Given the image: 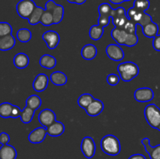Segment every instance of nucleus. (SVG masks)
<instances>
[{
  "mask_svg": "<svg viewBox=\"0 0 160 159\" xmlns=\"http://www.w3.org/2000/svg\"><path fill=\"white\" fill-rule=\"evenodd\" d=\"M102 151L110 156L118 155L121 151V146L119 139L116 136L109 134L102 137L100 143Z\"/></svg>",
  "mask_w": 160,
  "mask_h": 159,
  "instance_id": "nucleus-1",
  "label": "nucleus"
},
{
  "mask_svg": "<svg viewBox=\"0 0 160 159\" xmlns=\"http://www.w3.org/2000/svg\"><path fill=\"white\" fill-rule=\"evenodd\" d=\"M117 71L122 80L124 82H130L138 76L139 67L133 62H124L119 64Z\"/></svg>",
  "mask_w": 160,
  "mask_h": 159,
  "instance_id": "nucleus-2",
  "label": "nucleus"
},
{
  "mask_svg": "<svg viewBox=\"0 0 160 159\" xmlns=\"http://www.w3.org/2000/svg\"><path fill=\"white\" fill-rule=\"evenodd\" d=\"M145 119L151 127L157 129L160 126V108L155 104H150L144 110Z\"/></svg>",
  "mask_w": 160,
  "mask_h": 159,
  "instance_id": "nucleus-3",
  "label": "nucleus"
},
{
  "mask_svg": "<svg viewBox=\"0 0 160 159\" xmlns=\"http://www.w3.org/2000/svg\"><path fill=\"white\" fill-rule=\"evenodd\" d=\"M35 7L36 4L33 0H20L17 4L16 9L21 18L28 19Z\"/></svg>",
  "mask_w": 160,
  "mask_h": 159,
  "instance_id": "nucleus-4",
  "label": "nucleus"
},
{
  "mask_svg": "<svg viewBox=\"0 0 160 159\" xmlns=\"http://www.w3.org/2000/svg\"><path fill=\"white\" fill-rule=\"evenodd\" d=\"M111 19L115 27L120 28V29H123L127 22L129 20V19L127 17V11L123 7L112 9Z\"/></svg>",
  "mask_w": 160,
  "mask_h": 159,
  "instance_id": "nucleus-5",
  "label": "nucleus"
},
{
  "mask_svg": "<svg viewBox=\"0 0 160 159\" xmlns=\"http://www.w3.org/2000/svg\"><path fill=\"white\" fill-rule=\"evenodd\" d=\"M81 149L84 157L87 158H92L96 151V145L94 139L91 137H84L81 141Z\"/></svg>",
  "mask_w": 160,
  "mask_h": 159,
  "instance_id": "nucleus-6",
  "label": "nucleus"
},
{
  "mask_svg": "<svg viewBox=\"0 0 160 159\" xmlns=\"http://www.w3.org/2000/svg\"><path fill=\"white\" fill-rule=\"evenodd\" d=\"M106 52L108 57L115 62L123 60L124 58V51L120 45L117 44H110L108 45L106 48Z\"/></svg>",
  "mask_w": 160,
  "mask_h": 159,
  "instance_id": "nucleus-7",
  "label": "nucleus"
},
{
  "mask_svg": "<svg viewBox=\"0 0 160 159\" xmlns=\"http://www.w3.org/2000/svg\"><path fill=\"white\" fill-rule=\"evenodd\" d=\"M134 97L138 102H148L154 98V91L149 87H140L134 91Z\"/></svg>",
  "mask_w": 160,
  "mask_h": 159,
  "instance_id": "nucleus-8",
  "label": "nucleus"
},
{
  "mask_svg": "<svg viewBox=\"0 0 160 159\" xmlns=\"http://www.w3.org/2000/svg\"><path fill=\"white\" fill-rule=\"evenodd\" d=\"M56 115L52 109L45 108L41 111L38 115V121L40 124L44 127L47 128L52 123L56 121Z\"/></svg>",
  "mask_w": 160,
  "mask_h": 159,
  "instance_id": "nucleus-9",
  "label": "nucleus"
},
{
  "mask_svg": "<svg viewBox=\"0 0 160 159\" xmlns=\"http://www.w3.org/2000/svg\"><path fill=\"white\" fill-rule=\"evenodd\" d=\"M42 39L46 43L47 47L49 49H55L60 41V37L59 34L56 31H48L44 33L42 36Z\"/></svg>",
  "mask_w": 160,
  "mask_h": 159,
  "instance_id": "nucleus-10",
  "label": "nucleus"
},
{
  "mask_svg": "<svg viewBox=\"0 0 160 159\" xmlns=\"http://www.w3.org/2000/svg\"><path fill=\"white\" fill-rule=\"evenodd\" d=\"M47 134L48 133H47L46 128L44 126L38 127L30 132L28 135V140L31 143H34V144L41 143L45 140Z\"/></svg>",
  "mask_w": 160,
  "mask_h": 159,
  "instance_id": "nucleus-11",
  "label": "nucleus"
},
{
  "mask_svg": "<svg viewBox=\"0 0 160 159\" xmlns=\"http://www.w3.org/2000/svg\"><path fill=\"white\" fill-rule=\"evenodd\" d=\"M48 76L45 73L38 74L33 82V89L37 92L44 91L48 87Z\"/></svg>",
  "mask_w": 160,
  "mask_h": 159,
  "instance_id": "nucleus-12",
  "label": "nucleus"
},
{
  "mask_svg": "<svg viewBox=\"0 0 160 159\" xmlns=\"http://www.w3.org/2000/svg\"><path fill=\"white\" fill-rule=\"evenodd\" d=\"M142 143L145 147V151L148 154L151 159H160V144L156 147H152L150 144V139L148 137L142 139Z\"/></svg>",
  "mask_w": 160,
  "mask_h": 159,
  "instance_id": "nucleus-13",
  "label": "nucleus"
},
{
  "mask_svg": "<svg viewBox=\"0 0 160 159\" xmlns=\"http://www.w3.org/2000/svg\"><path fill=\"white\" fill-rule=\"evenodd\" d=\"M103 110H104V104L102 101L98 99H95L85 109V112L89 116L95 117L100 115Z\"/></svg>",
  "mask_w": 160,
  "mask_h": 159,
  "instance_id": "nucleus-14",
  "label": "nucleus"
},
{
  "mask_svg": "<svg viewBox=\"0 0 160 159\" xmlns=\"http://www.w3.org/2000/svg\"><path fill=\"white\" fill-rule=\"evenodd\" d=\"M128 33L123 29L114 27L111 31V37L119 45H125L128 37Z\"/></svg>",
  "mask_w": 160,
  "mask_h": 159,
  "instance_id": "nucleus-15",
  "label": "nucleus"
},
{
  "mask_svg": "<svg viewBox=\"0 0 160 159\" xmlns=\"http://www.w3.org/2000/svg\"><path fill=\"white\" fill-rule=\"evenodd\" d=\"M47 133L52 137H57L62 135L65 131V126L63 123L59 121H55L49 126L46 128Z\"/></svg>",
  "mask_w": 160,
  "mask_h": 159,
  "instance_id": "nucleus-16",
  "label": "nucleus"
},
{
  "mask_svg": "<svg viewBox=\"0 0 160 159\" xmlns=\"http://www.w3.org/2000/svg\"><path fill=\"white\" fill-rule=\"evenodd\" d=\"M17 156V150L12 145H2L0 147V159H16Z\"/></svg>",
  "mask_w": 160,
  "mask_h": 159,
  "instance_id": "nucleus-17",
  "label": "nucleus"
},
{
  "mask_svg": "<svg viewBox=\"0 0 160 159\" xmlns=\"http://www.w3.org/2000/svg\"><path fill=\"white\" fill-rule=\"evenodd\" d=\"M97 53H98V51L95 45L92 44H88L83 47L81 54L83 59L85 60H92L96 57Z\"/></svg>",
  "mask_w": 160,
  "mask_h": 159,
  "instance_id": "nucleus-18",
  "label": "nucleus"
},
{
  "mask_svg": "<svg viewBox=\"0 0 160 159\" xmlns=\"http://www.w3.org/2000/svg\"><path fill=\"white\" fill-rule=\"evenodd\" d=\"M29 57L23 52L17 53L13 58V64L17 69H25L29 65Z\"/></svg>",
  "mask_w": 160,
  "mask_h": 159,
  "instance_id": "nucleus-19",
  "label": "nucleus"
},
{
  "mask_svg": "<svg viewBox=\"0 0 160 159\" xmlns=\"http://www.w3.org/2000/svg\"><path fill=\"white\" fill-rule=\"evenodd\" d=\"M16 45V39L12 34L0 37V51H9Z\"/></svg>",
  "mask_w": 160,
  "mask_h": 159,
  "instance_id": "nucleus-20",
  "label": "nucleus"
},
{
  "mask_svg": "<svg viewBox=\"0 0 160 159\" xmlns=\"http://www.w3.org/2000/svg\"><path fill=\"white\" fill-rule=\"evenodd\" d=\"M56 63H57V62H56V58L48 54L43 55L39 59V64H40L41 66L47 69V70H52V69L55 68Z\"/></svg>",
  "mask_w": 160,
  "mask_h": 159,
  "instance_id": "nucleus-21",
  "label": "nucleus"
},
{
  "mask_svg": "<svg viewBox=\"0 0 160 159\" xmlns=\"http://www.w3.org/2000/svg\"><path fill=\"white\" fill-rule=\"evenodd\" d=\"M50 81L56 86H63L67 83V76L61 71H55L50 75Z\"/></svg>",
  "mask_w": 160,
  "mask_h": 159,
  "instance_id": "nucleus-22",
  "label": "nucleus"
},
{
  "mask_svg": "<svg viewBox=\"0 0 160 159\" xmlns=\"http://www.w3.org/2000/svg\"><path fill=\"white\" fill-rule=\"evenodd\" d=\"M158 32H159V26L153 21L142 27V33L146 37L154 38L158 34Z\"/></svg>",
  "mask_w": 160,
  "mask_h": 159,
  "instance_id": "nucleus-23",
  "label": "nucleus"
},
{
  "mask_svg": "<svg viewBox=\"0 0 160 159\" xmlns=\"http://www.w3.org/2000/svg\"><path fill=\"white\" fill-rule=\"evenodd\" d=\"M45 12V9H43L41 6H36L35 9H34L31 15L30 16L29 18L28 19V22L31 25H37L38 23L41 22V19H42V14Z\"/></svg>",
  "mask_w": 160,
  "mask_h": 159,
  "instance_id": "nucleus-24",
  "label": "nucleus"
},
{
  "mask_svg": "<svg viewBox=\"0 0 160 159\" xmlns=\"http://www.w3.org/2000/svg\"><path fill=\"white\" fill-rule=\"evenodd\" d=\"M104 34V27H102L100 25L96 24L93 25L90 27L89 30V36L90 38L94 41H98L102 38Z\"/></svg>",
  "mask_w": 160,
  "mask_h": 159,
  "instance_id": "nucleus-25",
  "label": "nucleus"
},
{
  "mask_svg": "<svg viewBox=\"0 0 160 159\" xmlns=\"http://www.w3.org/2000/svg\"><path fill=\"white\" fill-rule=\"evenodd\" d=\"M34 112H35V110L26 106L21 111V114H20V118L22 123H24V124H28V123H31L32 121L33 118H34Z\"/></svg>",
  "mask_w": 160,
  "mask_h": 159,
  "instance_id": "nucleus-26",
  "label": "nucleus"
},
{
  "mask_svg": "<svg viewBox=\"0 0 160 159\" xmlns=\"http://www.w3.org/2000/svg\"><path fill=\"white\" fill-rule=\"evenodd\" d=\"M13 104L9 102H3L0 104V117L3 118H11Z\"/></svg>",
  "mask_w": 160,
  "mask_h": 159,
  "instance_id": "nucleus-27",
  "label": "nucleus"
},
{
  "mask_svg": "<svg viewBox=\"0 0 160 159\" xmlns=\"http://www.w3.org/2000/svg\"><path fill=\"white\" fill-rule=\"evenodd\" d=\"M42 103V99H41V98L38 95L32 94L28 97V98L27 99L26 106L34 109V110H37V109H38L41 107Z\"/></svg>",
  "mask_w": 160,
  "mask_h": 159,
  "instance_id": "nucleus-28",
  "label": "nucleus"
},
{
  "mask_svg": "<svg viewBox=\"0 0 160 159\" xmlns=\"http://www.w3.org/2000/svg\"><path fill=\"white\" fill-rule=\"evenodd\" d=\"M32 37V33L28 28H20L17 32V38L22 43H27L31 41Z\"/></svg>",
  "mask_w": 160,
  "mask_h": 159,
  "instance_id": "nucleus-29",
  "label": "nucleus"
},
{
  "mask_svg": "<svg viewBox=\"0 0 160 159\" xmlns=\"http://www.w3.org/2000/svg\"><path fill=\"white\" fill-rule=\"evenodd\" d=\"M53 22L54 24H59L64 17V7L62 5L56 4L52 10Z\"/></svg>",
  "mask_w": 160,
  "mask_h": 159,
  "instance_id": "nucleus-30",
  "label": "nucleus"
},
{
  "mask_svg": "<svg viewBox=\"0 0 160 159\" xmlns=\"http://www.w3.org/2000/svg\"><path fill=\"white\" fill-rule=\"evenodd\" d=\"M94 100H95V98L91 94H83L78 98V104L81 108L86 109Z\"/></svg>",
  "mask_w": 160,
  "mask_h": 159,
  "instance_id": "nucleus-31",
  "label": "nucleus"
},
{
  "mask_svg": "<svg viewBox=\"0 0 160 159\" xmlns=\"http://www.w3.org/2000/svg\"><path fill=\"white\" fill-rule=\"evenodd\" d=\"M40 23H42L43 26H51V25L54 24V22H53L52 10H48V9H45V12L42 14Z\"/></svg>",
  "mask_w": 160,
  "mask_h": 159,
  "instance_id": "nucleus-32",
  "label": "nucleus"
},
{
  "mask_svg": "<svg viewBox=\"0 0 160 159\" xmlns=\"http://www.w3.org/2000/svg\"><path fill=\"white\" fill-rule=\"evenodd\" d=\"M99 17H109L111 18V13H112V8L111 7L110 5L107 2H103L99 5L98 8Z\"/></svg>",
  "mask_w": 160,
  "mask_h": 159,
  "instance_id": "nucleus-33",
  "label": "nucleus"
},
{
  "mask_svg": "<svg viewBox=\"0 0 160 159\" xmlns=\"http://www.w3.org/2000/svg\"><path fill=\"white\" fill-rule=\"evenodd\" d=\"M133 7L140 12H145L150 7L149 0H134Z\"/></svg>",
  "mask_w": 160,
  "mask_h": 159,
  "instance_id": "nucleus-34",
  "label": "nucleus"
},
{
  "mask_svg": "<svg viewBox=\"0 0 160 159\" xmlns=\"http://www.w3.org/2000/svg\"><path fill=\"white\" fill-rule=\"evenodd\" d=\"M12 28L7 22H0V37L12 34Z\"/></svg>",
  "mask_w": 160,
  "mask_h": 159,
  "instance_id": "nucleus-35",
  "label": "nucleus"
},
{
  "mask_svg": "<svg viewBox=\"0 0 160 159\" xmlns=\"http://www.w3.org/2000/svg\"><path fill=\"white\" fill-rule=\"evenodd\" d=\"M138 43V37L137 34H129L125 43V46L134 47Z\"/></svg>",
  "mask_w": 160,
  "mask_h": 159,
  "instance_id": "nucleus-36",
  "label": "nucleus"
},
{
  "mask_svg": "<svg viewBox=\"0 0 160 159\" xmlns=\"http://www.w3.org/2000/svg\"><path fill=\"white\" fill-rule=\"evenodd\" d=\"M120 76H118L117 74H114V73H110L107 76L106 78V81H107L108 84H109L110 86H116L120 83Z\"/></svg>",
  "mask_w": 160,
  "mask_h": 159,
  "instance_id": "nucleus-37",
  "label": "nucleus"
},
{
  "mask_svg": "<svg viewBox=\"0 0 160 159\" xmlns=\"http://www.w3.org/2000/svg\"><path fill=\"white\" fill-rule=\"evenodd\" d=\"M136 27H137V24L134 23L132 20H129L127 22L126 25L123 27V30L128 34H136V30H137Z\"/></svg>",
  "mask_w": 160,
  "mask_h": 159,
  "instance_id": "nucleus-38",
  "label": "nucleus"
},
{
  "mask_svg": "<svg viewBox=\"0 0 160 159\" xmlns=\"http://www.w3.org/2000/svg\"><path fill=\"white\" fill-rule=\"evenodd\" d=\"M151 22H152V17L149 15V14L146 13V12H144L143 14H142V18H141V20H139V22L138 23L137 25H140L141 26H145V25H147L148 23H151Z\"/></svg>",
  "mask_w": 160,
  "mask_h": 159,
  "instance_id": "nucleus-39",
  "label": "nucleus"
},
{
  "mask_svg": "<svg viewBox=\"0 0 160 159\" xmlns=\"http://www.w3.org/2000/svg\"><path fill=\"white\" fill-rule=\"evenodd\" d=\"M9 140H10V137H9V134L5 132H2L0 133V143L2 145L8 144Z\"/></svg>",
  "mask_w": 160,
  "mask_h": 159,
  "instance_id": "nucleus-40",
  "label": "nucleus"
},
{
  "mask_svg": "<svg viewBox=\"0 0 160 159\" xmlns=\"http://www.w3.org/2000/svg\"><path fill=\"white\" fill-rule=\"evenodd\" d=\"M152 45L153 48H154L156 51H160V34H157V35L153 38Z\"/></svg>",
  "mask_w": 160,
  "mask_h": 159,
  "instance_id": "nucleus-41",
  "label": "nucleus"
},
{
  "mask_svg": "<svg viewBox=\"0 0 160 159\" xmlns=\"http://www.w3.org/2000/svg\"><path fill=\"white\" fill-rule=\"evenodd\" d=\"M21 109L18 107V106H13V109H12V116L11 118H17L18 117L20 116V114H21Z\"/></svg>",
  "mask_w": 160,
  "mask_h": 159,
  "instance_id": "nucleus-42",
  "label": "nucleus"
},
{
  "mask_svg": "<svg viewBox=\"0 0 160 159\" xmlns=\"http://www.w3.org/2000/svg\"><path fill=\"white\" fill-rule=\"evenodd\" d=\"M128 159H146V157H145V156H144L143 154H135L131 155Z\"/></svg>",
  "mask_w": 160,
  "mask_h": 159,
  "instance_id": "nucleus-43",
  "label": "nucleus"
},
{
  "mask_svg": "<svg viewBox=\"0 0 160 159\" xmlns=\"http://www.w3.org/2000/svg\"><path fill=\"white\" fill-rule=\"evenodd\" d=\"M110 2H112V4H115V5H119V4H121L123 3V2H125V0H109Z\"/></svg>",
  "mask_w": 160,
  "mask_h": 159,
  "instance_id": "nucleus-44",
  "label": "nucleus"
},
{
  "mask_svg": "<svg viewBox=\"0 0 160 159\" xmlns=\"http://www.w3.org/2000/svg\"><path fill=\"white\" fill-rule=\"evenodd\" d=\"M87 0H76L75 2V4H78V5H81V4H84Z\"/></svg>",
  "mask_w": 160,
  "mask_h": 159,
  "instance_id": "nucleus-45",
  "label": "nucleus"
},
{
  "mask_svg": "<svg viewBox=\"0 0 160 159\" xmlns=\"http://www.w3.org/2000/svg\"><path fill=\"white\" fill-rule=\"evenodd\" d=\"M67 2L70 3H75V2H76V0H67Z\"/></svg>",
  "mask_w": 160,
  "mask_h": 159,
  "instance_id": "nucleus-46",
  "label": "nucleus"
},
{
  "mask_svg": "<svg viewBox=\"0 0 160 159\" xmlns=\"http://www.w3.org/2000/svg\"><path fill=\"white\" fill-rule=\"evenodd\" d=\"M158 129V130H159V131H160V126H159V128H158V129Z\"/></svg>",
  "mask_w": 160,
  "mask_h": 159,
  "instance_id": "nucleus-47",
  "label": "nucleus"
},
{
  "mask_svg": "<svg viewBox=\"0 0 160 159\" xmlns=\"http://www.w3.org/2000/svg\"><path fill=\"white\" fill-rule=\"evenodd\" d=\"M128 1H131V0H125V2H128Z\"/></svg>",
  "mask_w": 160,
  "mask_h": 159,
  "instance_id": "nucleus-48",
  "label": "nucleus"
}]
</instances>
